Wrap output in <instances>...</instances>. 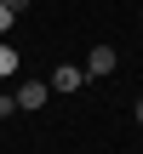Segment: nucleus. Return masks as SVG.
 Wrapping results in <instances>:
<instances>
[{
  "label": "nucleus",
  "mask_w": 143,
  "mask_h": 154,
  "mask_svg": "<svg viewBox=\"0 0 143 154\" xmlns=\"http://www.w3.org/2000/svg\"><path fill=\"white\" fill-rule=\"evenodd\" d=\"M52 91H80L86 86V69H75V63H63V69H52V80H46Z\"/></svg>",
  "instance_id": "nucleus-1"
},
{
  "label": "nucleus",
  "mask_w": 143,
  "mask_h": 154,
  "mask_svg": "<svg viewBox=\"0 0 143 154\" xmlns=\"http://www.w3.org/2000/svg\"><path fill=\"white\" fill-rule=\"evenodd\" d=\"M11 97H17V109H40V103L52 97V86H46V80H23Z\"/></svg>",
  "instance_id": "nucleus-2"
},
{
  "label": "nucleus",
  "mask_w": 143,
  "mask_h": 154,
  "mask_svg": "<svg viewBox=\"0 0 143 154\" xmlns=\"http://www.w3.org/2000/svg\"><path fill=\"white\" fill-rule=\"evenodd\" d=\"M115 69H120L115 46H92V57H86V74H115Z\"/></svg>",
  "instance_id": "nucleus-3"
},
{
  "label": "nucleus",
  "mask_w": 143,
  "mask_h": 154,
  "mask_svg": "<svg viewBox=\"0 0 143 154\" xmlns=\"http://www.w3.org/2000/svg\"><path fill=\"white\" fill-rule=\"evenodd\" d=\"M17 69H23V57L11 51V40H0V80H17Z\"/></svg>",
  "instance_id": "nucleus-4"
},
{
  "label": "nucleus",
  "mask_w": 143,
  "mask_h": 154,
  "mask_svg": "<svg viewBox=\"0 0 143 154\" xmlns=\"http://www.w3.org/2000/svg\"><path fill=\"white\" fill-rule=\"evenodd\" d=\"M6 114H17V97H11V91H0V120H6Z\"/></svg>",
  "instance_id": "nucleus-5"
},
{
  "label": "nucleus",
  "mask_w": 143,
  "mask_h": 154,
  "mask_svg": "<svg viewBox=\"0 0 143 154\" xmlns=\"http://www.w3.org/2000/svg\"><path fill=\"white\" fill-rule=\"evenodd\" d=\"M11 23H17V11H11V6H0V40H6V29H11Z\"/></svg>",
  "instance_id": "nucleus-6"
},
{
  "label": "nucleus",
  "mask_w": 143,
  "mask_h": 154,
  "mask_svg": "<svg viewBox=\"0 0 143 154\" xmlns=\"http://www.w3.org/2000/svg\"><path fill=\"white\" fill-rule=\"evenodd\" d=\"M0 6H11V11H23V6H29V0H0Z\"/></svg>",
  "instance_id": "nucleus-7"
},
{
  "label": "nucleus",
  "mask_w": 143,
  "mask_h": 154,
  "mask_svg": "<svg viewBox=\"0 0 143 154\" xmlns=\"http://www.w3.org/2000/svg\"><path fill=\"white\" fill-rule=\"evenodd\" d=\"M132 114H138V126H143V97H138V109H132Z\"/></svg>",
  "instance_id": "nucleus-8"
}]
</instances>
